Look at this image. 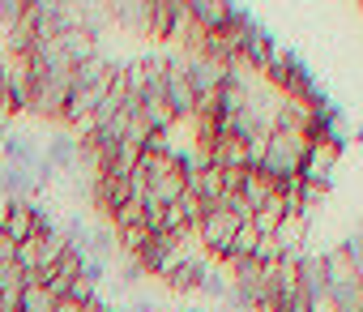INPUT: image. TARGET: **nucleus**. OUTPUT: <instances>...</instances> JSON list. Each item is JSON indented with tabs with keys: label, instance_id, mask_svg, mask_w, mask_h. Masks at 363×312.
Segmentation results:
<instances>
[{
	"label": "nucleus",
	"instance_id": "f03ea898",
	"mask_svg": "<svg viewBox=\"0 0 363 312\" xmlns=\"http://www.w3.org/2000/svg\"><path fill=\"white\" fill-rule=\"evenodd\" d=\"M162 99H167L175 124H179V120H193L197 94H193V86H189V56H184V52H167V56H162Z\"/></svg>",
	"mask_w": 363,
	"mask_h": 312
},
{
	"label": "nucleus",
	"instance_id": "20e7f679",
	"mask_svg": "<svg viewBox=\"0 0 363 312\" xmlns=\"http://www.w3.org/2000/svg\"><path fill=\"white\" fill-rule=\"evenodd\" d=\"M235 231H240V218H231L223 206H210L206 214H201V223H197V244L210 252V257H218V261H227V252H231V240H235Z\"/></svg>",
	"mask_w": 363,
	"mask_h": 312
},
{
	"label": "nucleus",
	"instance_id": "7ed1b4c3",
	"mask_svg": "<svg viewBox=\"0 0 363 312\" xmlns=\"http://www.w3.org/2000/svg\"><path fill=\"white\" fill-rule=\"evenodd\" d=\"M342 145H346V137H308L303 163H299V180L329 189V184H333V167H337V159H342Z\"/></svg>",
	"mask_w": 363,
	"mask_h": 312
},
{
	"label": "nucleus",
	"instance_id": "f3484780",
	"mask_svg": "<svg viewBox=\"0 0 363 312\" xmlns=\"http://www.w3.org/2000/svg\"><path fill=\"white\" fill-rule=\"evenodd\" d=\"M128 227H145V210H141V201H133V197L111 214V231H128Z\"/></svg>",
	"mask_w": 363,
	"mask_h": 312
},
{
	"label": "nucleus",
	"instance_id": "dca6fc26",
	"mask_svg": "<svg viewBox=\"0 0 363 312\" xmlns=\"http://www.w3.org/2000/svg\"><path fill=\"white\" fill-rule=\"evenodd\" d=\"M52 308H56L52 291H48L43 282H26V291H22V303H18V312H52Z\"/></svg>",
	"mask_w": 363,
	"mask_h": 312
},
{
	"label": "nucleus",
	"instance_id": "f8f14e48",
	"mask_svg": "<svg viewBox=\"0 0 363 312\" xmlns=\"http://www.w3.org/2000/svg\"><path fill=\"white\" fill-rule=\"evenodd\" d=\"M179 18V0H150V39H171Z\"/></svg>",
	"mask_w": 363,
	"mask_h": 312
},
{
	"label": "nucleus",
	"instance_id": "4468645a",
	"mask_svg": "<svg viewBox=\"0 0 363 312\" xmlns=\"http://www.w3.org/2000/svg\"><path fill=\"white\" fill-rule=\"evenodd\" d=\"M82 257H90V261H103V265H111V261L120 257V244H116V231H111V227H90V240H86V248H82Z\"/></svg>",
	"mask_w": 363,
	"mask_h": 312
},
{
	"label": "nucleus",
	"instance_id": "9d476101",
	"mask_svg": "<svg viewBox=\"0 0 363 312\" xmlns=\"http://www.w3.org/2000/svg\"><path fill=\"white\" fill-rule=\"evenodd\" d=\"M299 286L312 303H325V261H320V252L299 257Z\"/></svg>",
	"mask_w": 363,
	"mask_h": 312
},
{
	"label": "nucleus",
	"instance_id": "6e6552de",
	"mask_svg": "<svg viewBox=\"0 0 363 312\" xmlns=\"http://www.w3.org/2000/svg\"><path fill=\"white\" fill-rule=\"evenodd\" d=\"M286 218H299V214H295V206H291L282 193H274V197H269L252 218H248V223H252V231H257L261 240H274V235H278V227H282Z\"/></svg>",
	"mask_w": 363,
	"mask_h": 312
},
{
	"label": "nucleus",
	"instance_id": "2eb2a0df",
	"mask_svg": "<svg viewBox=\"0 0 363 312\" xmlns=\"http://www.w3.org/2000/svg\"><path fill=\"white\" fill-rule=\"evenodd\" d=\"M261 248V235L252 231V223H240V231H235V240H231V252H227V261H244V257H252ZM223 261V265H227Z\"/></svg>",
	"mask_w": 363,
	"mask_h": 312
},
{
	"label": "nucleus",
	"instance_id": "aec40b11",
	"mask_svg": "<svg viewBox=\"0 0 363 312\" xmlns=\"http://www.w3.org/2000/svg\"><path fill=\"white\" fill-rule=\"evenodd\" d=\"M9 261H18V244H13L5 231H0V265H9Z\"/></svg>",
	"mask_w": 363,
	"mask_h": 312
},
{
	"label": "nucleus",
	"instance_id": "9b49d317",
	"mask_svg": "<svg viewBox=\"0 0 363 312\" xmlns=\"http://www.w3.org/2000/svg\"><path fill=\"white\" fill-rule=\"evenodd\" d=\"M5 231L13 244H26L35 235V201H9V218H5Z\"/></svg>",
	"mask_w": 363,
	"mask_h": 312
},
{
	"label": "nucleus",
	"instance_id": "6ab92c4d",
	"mask_svg": "<svg viewBox=\"0 0 363 312\" xmlns=\"http://www.w3.org/2000/svg\"><path fill=\"white\" fill-rule=\"evenodd\" d=\"M48 274H60V278H69V282H73V278L82 274V252H73V248H69V252L56 261V269H48Z\"/></svg>",
	"mask_w": 363,
	"mask_h": 312
},
{
	"label": "nucleus",
	"instance_id": "412c9836",
	"mask_svg": "<svg viewBox=\"0 0 363 312\" xmlns=\"http://www.w3.org/2000/svg\"><path fill=\"white\" fill-rule=\"evenodd\" d=\"M354 137H359V141H363V124H359V128H354Z\"/></svg>",
	"mask_w": 363,
	"mask_h": 312
},
{
	"label": "nucleus",
	"instance_id": "1a4fd4ad",
	"mask_svg": "<svg viewBox=\"0 0 363 312\" xmlns=\"http://www.w3.org/2000/svg\"><path fill=\"white\" fill-rule=\"evenodd\" d=\"M206 269H210V261L189 252V257L179 261L175 269H167V274H162V282H167L175 295H193V291H201V278H206Z\"/></svg>",
	"mask_w": 363,
	"mask_h": 312
},
{
	"label": "nucleus",
	"instance_id": "f257e3e1",
	"mask_svg": "<svg viewBox=\"0 0 363 312\" xmlns=\"http://www.w3.org/2000/svg\"><path fill=\"white\" fill-rule=\"evenodd\" d=\"M303 150H308V137H295V133H269V137H265V150H261V163H257L252 172H261L265 180L282 184V180L299 176Z\"/></svg>",
	"mask_w": 363,
	"mask_h": 312
},
{
	"label": "nucleus",
	"instance_id": "a211bd4d",
	"mask_svg": "<svg viewBox=\"0 0 363 312\" xmlns=\"http://www.w3.org/2000/svg\"><path fill=\"white\" fill-rule=\"evenodd\" d=\"M201 291L210 295V299H218V303H231V278L223 274V269H206V278H201Z\"/></svg>",
	"mask_w": 363,
	"mask_h": 312
},
{
	"label": "nucleus",
	"instance_id": "423d86ee",
	"mask_svg": "<svg viewBox=\"0 0 363 312\" xmlns=\"http://www.w3.org/2000/svg\"><path fill=\"white\" fill-rule=\"evenodd\" d=\"M107 22L124 35H150V0H111Z\"/></svg>",
	"mask_w": 363,
	"mask_h": 312
},
{
	"label": "nucleus",
	"instance_id": "39448f33",
	"mask_svg": "<svg viewBox=\"0 0 363 312\" xmlns=\"http://www.w3.org/2000/svg\"><path fill=\"white\" fill-rule=\"evenodd\" d=\"M189 22L201 30V35H218L235 22V5H227V0H189Z\"/></svg>",
	"mask_w": 363,
	"mask_h": 312
},
{
	"label": "nucleus",
	"instance_id": "ddd939ff",
	"mask_svg": "<svg viewBox=\"0 0 363 312\" xmlns=\"http://www.w3.org/2000/svg\"><path fill=\"white\" fill-rule=\"evenodd\" d=\"M274 193H278V184H274V180H265V176H261V172H252V167L244 172V180H240V197H244V206H248L252 214H257Z\"/></svg>",
	"mask_w": 363,
	"mask_h": 312
},
{
	"label": "nucleus",
	"instance_id": "0eeeda50",
	"mask_svg": "<svg viewBox=\"0 0 363 312\" xmlns=\"http://www.w3.org/2000/svg\"><path fill=\"white\" fill-rule=\"evenodd\" d=\"M43 159V145H35L30 137L22 133H5V141H0V167H22V172H35Z\"/></svg>",
	"mask_w": 363,
	"mask_h": 312
}]
</instances>
